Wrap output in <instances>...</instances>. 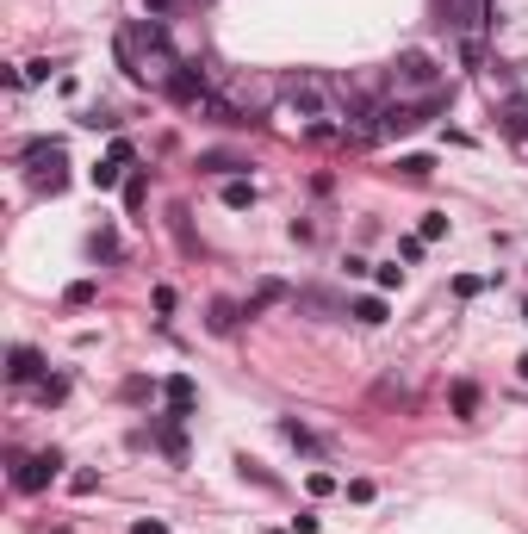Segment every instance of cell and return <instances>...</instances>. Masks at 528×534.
I'll return each mask as SVG.
<instances>
[{"label": "cell", "instance_id": "obj_1", "mask_svg": "<svg viewBox=\"0 0 528 534\" xmlns=\"http://www.w3.org/2000/svg\"><path fill=\"white\" fill-rule=\"evenodd\" d=\"M118 63H125L131 81H175V69H180L175 44H168V32L156 19H131L118 32Z\"/></svg>", "mask_w": 528, "mask_h": 534}, {"label": "cell", "instance_id": "obj_2", "mask_svg": "<svg viewBox=\"0 0 528 534\" xmlns=\"http://www.w3.org/2000/svg\"><path fill=\"white\" fill-rule=\"evenodd\" d=\"M286 112H299L311 137H336V125H330V118H342V112H336V87H330V81H317V75L286 81Z\"/></svg>", "mask_w": 528, "mask_h": 534}, {"label": "cell", "instance_id": "obj_3", "mask_svg": "<svg viewBox=\"0 0 528 534\" xmlns=\"http://www.w3.org/2000/svg\"><path fill=\"white\" fill-rule=\"evenodd\" d=\"M25 175H32L37 193H63V186H69V156H63V143H32V149H25Z\"/></svg>", "mask_w": 528, "mask_h": 534}, {"label": "cell", "instance_id": "obj_4", "mask_svg": "<svg viewBox=\"0 0 528 534\" xmlns=\"http://www.w3.org/2000/svg\"><path fill=\"white\" fill-rule=\"evenodd\" d=\"M56 454H25V460L13 466V485H19V491H44V485H50V479H56Z\"/></svg>", "mask_w": 528, "mask_h": 534}, {"label": "cell", "instance_id": "obj_5", "mask_svg": "<svg viewBox=\"0 0 528 534\" xmlns=\"http://www.w3.org/2000/svg\"><path fill=\"white\" fill-rule=\"evenodd\" d=\"M391 75H398V87H435V56L429 50H404Z\"/></svg>", "mask_w": 528, "mask_h": 534}, {"label": "cell", "instance_id": "obj_6", "mask_svg": "<svg viewBox=\"0 0 528 534\" xmlns=\"http://www.w3.org/2000/svg\"><path fill=\"white\" fill-rule=\"evenodd\" d=\"M168 94H175L180 106H199V112L211 106V87H206V75H193V69H187V63H180V69H175V81H168Z\"/></svg>", "mask_w": 528, "mask_h": 534}, {"label": "cell", "instance_id": "obj_7", "mask_svg": "<svg viewBox=\"0 0 528 534\" xmlns=\"http://www.w3.org/2000/svg\"><path fill=\"white\" fill-rule=\"evenodd\" d=\"M162 398H168V410H175V423H180V417H187V410H193V398H199V386H193V379H187V373H175V379H168V386H162Z\"/></svg>", "mask_w": 528, "mask_h": 534}, {"label": "cell", "instance_id": "obj_8", "mask_svg": "<svg viewBox=\"0 0 528 534\" xmlns=\"http://www.w3.org/2000/svg\"><path fill=\"white\" fill-rule=\"evenodd\" d=\"M503 137L516 143V156L528 162V112H523V106H516V112H503Z\"/></svg>", "mask_w": 528, "mask_h": 534}, {"label": "cell", "instance_id": "obj_9", "mask_svg": "<svg viewBox=\"0 0 528 534\" xmlns=\"http://www.w3.org/2000/svg\"><path fill=\"white\" fill-rule=\"evenodd\" d=\"M6 373H13L19 386H25V379H37V373H44V360H37V348H13V367H6Z\"/></svg>", "mask_w": 528, "mask_h": 534}, {"label": "cell", "instance_id": "obj_10", "mask_svg": "<svg viewBox=\"0 0 528 534\" xmlns=\"http://www.w3.org/2000/svg\"><path fill=\"white\" fill-rule=\"evenodd\" d=\"M224 206H230V212L255 206V180H224Z\"/></svg>", "mask_w": 528, "mask_h": 534}, {"label": "cell", "instance_id": "obj_11", "mask_svg": "<svg viewBox=\"0 0 528 534\" xmlns=\"http://www.w3.org/2000/svg\"><path fill=\"white\" fill-rule=\"evenodd\" d=\"M211 329H218V336H230V329H237V305H230V298H218V305H211Z\"/></svg>", "mask_w": 528, "mask_h": 534}, {"label": "cell", "instance_id": "obj_12", "mask_svg": "<svg viewBox=\"0 0 528 534\" xmlns=\"http://www.w3.org/2000/svg\"><path fill=\"white\" fill-rule=\"evenodd\" d=\"M417 237H422V243H442V237H448V217H442V212H429V217L417 224Z\"/></svg>", "mask_w": 528, "mask_h": 534}, {"label": "cell", "instance_id": "obj_13", "mask_svg": "<svg viewBox=\"0 0 528 534\" xmlns=\"http://www.w3.org/2000/svg\"><path fill=\"white\" fill-rule=\"evenodd\" d=\"M354 323H386V298H360L354 305Z\"/></svg>", "mask_w": 528, "mask_h": 534}, {"label": "cell", "instance_id": "obj_14", "mask_svg": "<svg viewBox=\"0 0 528 534\" xmlns=\"http://www.w3.org/2000/svg\"><path fill=\"white\" fill-rule=\"evenodd\" d=\"M454 410L460 417H472V410H479V386H454Z\"/></svg>", "mask_w": 528, "mask_h": 534}, {"label": "cell", "instance_id": "obj_15", "mask_svg": "<svg viewBox=\"0 0 528 534\" xmlns=\"http://www.w3.org/2000/svg\"><path fill=\"white\" fill-rule=\"evenodd\" d=\"M118 168H125V162H112V156H106L100 168H94V186H100V193H106V186H118Z\"/></svg>", "mask_w": 528, "mask_h": 534}, {"label": "cell", "instance_id": "obj_16", "mask_svg": "<svg viewBox=\"0 0 528 534\" xmlns=\"http://www.w3.org/2000/svg\"><path fill=\"white\" fill-rule=\"evenodd\" d=\"M429 168H435L429 156H404V162H398V175H411V180H422V175H429Z\"/></svg>", "mask_w": 528, "mask_h": 534}, {"label": "cell", "instance_id": "obj_17", "mask_svg": "<svg viewBox=\"0 0 528 534\" xmlns=\"http://www.w3.org/2000/svg\"><path fill=\"white\" fill-rule=\"evenodd\" d=\"M199 168H211V175H230V168H243L237 156H199Z\"/></svg>", "mask_w": 528, "mask_h": 534}, {"label": "cell", "instance_id": "obj_18", "mask_svg": "<svg viewBox=\"0 0 528 534\" xmlns=\"http://www.w3.org/2000/svg\"><path fill=\"white\" fill-rule=\"evenodd\" d=\"M305 491H311V498H330V491H336V479H330V472H311V479H305Z\"/></svg>", "mask_w": 528, "mask_h": 534}, {"label": "cell", "instance_id": "obj_19", "mask_svg": "<svg viewBox=\"0 0 528 534\" xmlns=\"http://www.w3.org/2000/svg\"><path fill=\"white\" fill-rule=\"evenodd\" d=\"M63 298H69V305H94V280H75Z\"/></svg>", "mask_w": 528, "mask_h": 534}, {"label": "cell", "instance_id": "obj_20", "mask_svg": "<svg viewBox=\"0 0 528 534\" xmlns=\"http://www.w3.org/2000/svg\"><path fill=\"white\" fill-rule=\"evenodd\" d=\"M404 286V267H380V292H398Z\"/></svg>", "mask_w": 528, "mask_h": 534}, {"label": "cell", "instance_id": "obj_21", "mask_svg": "<svg viewBox=\"0 0 528 534\" xmlns=\"http://www.w3.org/2000/svg\"><path fill=\"white\" fill-rule=\"evenodd\" d=\"M131 534H168V529H162V522H137Z\"/></svg>", "mask_w": 528, "mask_h": 534}, {"label": "cell", "instance_id": "obj_22", "mask_svg": "<svg viewBox=\"0 0 528 534\" xmlns=\"http://www.w3.org/2000/svg\"><path fill=\"white\" fill-rule=\"evenodd\" d=\"M516 367H523V379H528V355H523V360H516Z\"/></svg>", "mask_w": 528, "mask_h": 534}]
</instances>
